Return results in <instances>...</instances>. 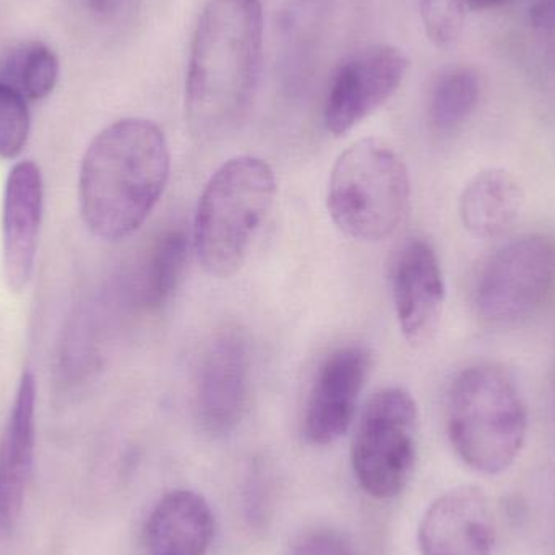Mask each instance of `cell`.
Listing matches in <instances>:
<instances>
[{
    "label": "cell",
    "mask_w": 555,
    "mask_h": 555,
    "mask_svg": "<svg viewBox=\"0 0 555 555\" xmlns=\"http://www.w3.org/2000/svg\"><path fill=\"white\" fill-rule=\"evenodd\" d=\"M263 57L262 0H208L195 26L185 75V119L198 139L240 126Z\"/></svg>",
    "instance_id": "obj_1"
},
{
    "label": "cell",
    "mask_w": 555,
    "mask_h": 555,
    "mask_svg": "<svg viewBox=\"0 0 555 555\" xmlns=\"http://www.w3.org/2000/svg\"><path fill=\"white\" fill-rule=\"evenodd\" d=\"M171 153L165 132L142 117H126L101 130L85 152L78 202L88 230L103 241L135 233L165 192Z\"/></svg>",
    "instance_id": "obj_2"
},
{
    "label": "cell",
    "mask_w": 555,
    "mask_h": 555,
    "mask_svg": "<svg viewBox=\"0 0 555 555\" xmlns=\"http://www.w3.org/2000/svg\"><path fill=\"white\" fill-rule=\"evenodd\" d=\"M275 172L257 156L228 159L211 175L195 211L194 249L208 275L240 272L272 211Z\"/></svg>",
    "instance_id": "obj_3"
},
{
    "label": "cell",
    "mask_w": 555,
    "mask_h": 555,
    "mask_svg": "<svg viewBox=\"0 0 555 555\" xmlns=\"http://www.w3.org/2000/svg\"><path fill=\"white\" fill-rule=\"evenodd\" d=\"M450 443L482 475L511 468L528 437V410L515 378L494 364H476L453 380L447 404Z\"/></svg>",
    "instance_id": "obj_4"
},
{
    "label": "cell",
    "mask_w": 555,
    "mask_h": 555,
    "mask_svg": "<svg viewBox=\"0 0 555 555\" xmlns=\"http://www.w3.org/2000/svg\"><path fill=\"white\" fill-rule=\"evenodd\" d=\"M410 202L406 163L384 140H359L333 165L326 205L333 223L352 240H387L403 223Z\"/></svg>",
    "instance_id": "obj_5"
},
{
    "label": "cell",
    "mask_w": 555,
    "mask_h": 555,
    "mask_svg": "<svg viewBox=\"0 0 555 555\" xmlns=\"http://www.w3.org/2000/svg\"><path fill=\"white\" fill-rule=\"evenodd\" d=\"M417 433V404L406 390L387 387L372 395L351 446L352 472L365 494L388 501L403 492L416 465Z\"/></svg>",
    "instance_id": "obj_6"
},
{
    "label": "cell",
    "mask_w": 555,
    "mask_h": 555,
    "mask_svg": "<svg viewBox=\"0 0 555 555\" xmlns=\"http://www.w3.org/2000/svg\"><path fill=\"white\" fill-rule=\"evenodd\" d=\"M554 289L555 240L527 234L505 244L482 267L476 309L491 325H520L543 309Z\"/></svg>",
    "instance_id": "obj_7"
},
{
    "label": "cell",
    "mask_w": 555,
    "mask_h": 555,
    "mask_svg": "<svg viewBox=\"0 0 555 555\" xmlns=\"http://www.w3.org/2000/svg\"><path fill=\"white\" fill-rule=\"evenodd\" d=\"M410 59L393 44H371L349 54L326 91L323 124L341 137L384 106L403 83Z\"/></svg>",
    "instance_id": "obj_8"
},
{
    "label": "cell",
    "mask_w": 555,
    "mask_h": 555,
    "mask_svg": "<svg viewBox=\"0 0 555 555\" xmlns=\"http://www.w3.org/2000/svg\"><path fill=\"white\" fill-rule=\"evenodd\" d=\"M250 380L249 336L228 326L208 343L195 378V414L205 433L224 437L240 426L249 406Z\"/></svg>",
    "instance_id": "obj_9"
},
{
    "label": "cell",
    "mask_w": 555,
    "mask_h": 555,
    "mask_svg": "<svg viewBox=\"0 0 555 555\" xmlns=\"http://www.w3.org/2000/svg\"><path fill=\"white\" fill-rule=\"evenodd\" d=\"M371 371V352L362 345H346L326 356L310 385L304 410V436L312 446L341 439L358 411Z\"/></svg>",
    "instance_id": "obj_10"
},
{
    "label": "cell",
    "mask_w": 555,
    "mask_h": 555,
    "mask_svg": "<svg viewBox=\"0 0 555 555\" xmlns=\"http://www.w3.org/2000/svg\"><path fill=\"white\" fill-rule=\"evenodd\" d=\"M391 294L401 335L410 345H426L439 328L447 294L442 266L427 241L416 237L401 247Z\"/></svg>",
    "instance_id": "obj_11"
},
{
    "label": "cell",
    "mask_w": 555,
    "mask_h": 555,
    "mask_svg": "<svg viewBox=\"0 0 555 555\" xmlns=\"http://www.w3.org/2000/svg\"><path fill=\"white\" fill-rule=\"evenodd\" d=\"M44 208L41 169L20 162L9 172L2 204V272L13 293L28 287L35 273Z\"/></svg>",
    "instance_id": "obj_12"
},
{
    "label": "cell",
    "mask_w": 555,
    "mask_h": 555,
    "mask_svg": "<svg viewBox=\"0 0 555 555\" xmlns=\"http://www.w3.org/2000/svg\"><path fill=\"white\" fill-rule=\"evenodd\" d=\"M423 555H492L494 515L485 492L472 486L437 498L417 530Z\"/></svg>",
    "instance_id": "obj_13"
},
{
    "label": "cell",
    "mask_w": 555,
    "mask_h": 555,
    "mask_svg": "<svg viewBox=\"0 0 555 555\" xmlns=\"http://www.w3.org/2000/svg\"><path fill=\"white\" fill-rule=\"evenodd\" d=\"M36 378L23 372L9 420L0 436V531L18 524L35 465Z\"/></svg>",
    "instance_id": "obj_14"
},
{
    "label": "cell",
    "mask_w": 555,
    "mask_h": 555,
    "mask_svg": "<svg viewBox=\"0 0 555 555\" xmlns=\"http://www.w3.org/2000/svg\"><path fill=\"white\" fill-rule=\"evenodd\" d=\"M214 537L210 505L188 489L163 495L146 521L145 540L152 555H205Z\"/></svg>",
    "instance_id": "obj_15"
},
{
    "label": "cell",
    "mask_w": 555,
    "mask_h": 555,
    "mask_svg": "<svg viewBox=\"0 0 555 555\" xmlns=\"http://www.w3.org/2000/svg\"><path fill=\"white\" fill-rule=\"evenodd\" d=\"M525 207L524 188L507 169L478 172L463 189L460 218L472 236L498 240L517 227Z\"/></svg>",
    "instance_id": "obj_16"
},
{
    "label": "cell",
    "mask_w": 555,
    "mask_h": 555,
    "mask_svg": "<svg viewBox=\"0 0 555 555\" xmlns=\"http://www.w3.org/2000/svg\"><path fill=\"white\" fill-rule=\"evenodd\" d=\"M189 236L181 228L166 231L150 249L135 280V300L146 310L162 309L171 300L184 276Z\"/></svg>",
    "instance_id": "obj_17"
},
{
    "label": "cell",
    "mask_w": 555,
    "mask_h": 555,
    "mask_svg": "<svg viewBox=\"0 0 555 555\" xmlns=\"http://www.w3.org/2000/svg\"><path fill=\"white\" fill-rule=\"evenodd\" d=\"M57 55L49 46L33 41L13 49L0 64V81L12 85L26 100H46L59 80Z\"/></svg>",
    "instance_id": "obj_18"
},
{
    "label": "cell",
    "mask_w": 555,
    "mask_h": 555,
    "mask_svg": "<svg viewBox=\"0 0 555 555\" xmlns=\"http://www.w3.org/2000/svg\"><path fill=\"white\" fill-rule=\"evenodd\" d=\"M481 83L472 68L459 67L437 78L429 101L434 129L450 132L462 126L478 106Z\"/></svg>",
    "instance_id": "obj_19"
},
{
    "label": "cell",
    "mask_w": 555,
    "mask_h": 555,
    "mask_svg": "<svg viewBox=\"0 0 555 555\" xmlns=\"http://www.w3.org/2000/svg\"><path fill=\"white\" fill-rule=\"evenodd\" d=\"M31 116L28 100L12 85L0 81V158L15 159L28 143Z\"/></svg>",
    "instance_id": "obj_20"
},
{
    "label": "cell",
    "mask_w": 555,
    "mask_h": 555,
    "mask_svg": "<svg viewBox=\"0 0 555 555\" xmlns=\"http://www.w3.org/2000/svg\"><path fill=\"white\" fill-rule=\"evenodd\" d=\"M420 7L424 29L434 44L449 48L462 35L466 15L463 0H420Z\"/></svg>",
    "instance_id": "obj_21"
},
{
    "label": "cell",
    "mask_w": 555,
    "mask_h": 555,
    "mask_svg": "<svg viewBox=\"0 0 555 555\" xmlns=\"http://www.w3.org/2000/svg\"><path fill=\"white\" fill-rule=\"evenodd\" d=\"M293 555H354L351 546L335 531L319 530L306 534Z\"/></svg>",
    "instance_id": "obj_22"
},
{
    "label": "cell",
    "mask_w": 555,
    "mask_h": 555,
    "mask_svg": "<svg viewBox=\"0 0 555 555\" xmlns=\"http://www.w3.org/2000/svg\"><path fill=\"white\" fill-rule=\"evenodd\" d=\"M530 22L534 28L555 31V0H537L530 9Z\"/></svg>",
    "instance_id": "obj_23"
},
{
    "label": "cell",
    "mask_w": 555,
    "mask_h": 555,
    "mask_svg": "<svg viewBox=\"0 0 555 555\" xmlns=\"http://www.w3.org/2000/svg\"><path fill=\"white\" fill-rule=\"evenodd\" d=\"M88 9L98 18H111L119 12L124 0H87Z\"/></svg>",
    "instance_id": "obj_24"
},
{
    "label": "cell",
    "mask_w": 555,
    "mask_h": 555,
    "mask_svg": "<svg viewBox=\"0 0 555 555\" xmlns=\"http://www.w3.org/2000/svg\"><path fill=\"white\" fill-rule=\"evenodd\" d=\"M466 9L472 10H489L498 9V7L507 5L512 0H463Z\"/></svg>",
    "instance_id": "obj_25"
}]
</instances>
